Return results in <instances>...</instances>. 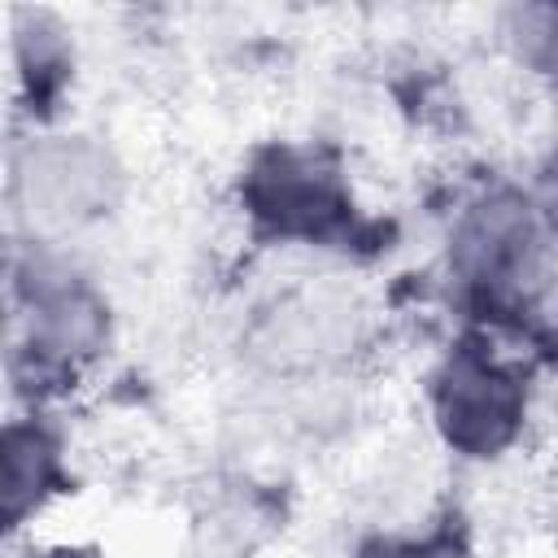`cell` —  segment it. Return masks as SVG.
Wrapping results in <instances>:
<instances>
[{
	"label": "cell",
	"instance_id": "cell-1",
	"mask_svg": "<svg viewBox=\"0 0 558 558\" xmlns=\"http://www.w3.org/2000/svg\"><path fill=\"white\" fill-rule=\"evenodd\" d=\"M4 275L9 392L26 410H57L113 353V301L65 244L48 240L13 235Z\"/></svg>",
	"mask_w": 558,
	"mask_h": 558
},
{
	"label": "cell",
	"instance_id": "cell-10",
	"mask_svg": "<svg viewBox=\"0 0 558 558\" xmlns=\"http://www.w3.org/2000/svg\"><path fill=\"white\" fill-rule=\"evenodd\" d=\"M266 527L270 514L248 484L218 488L192 514V558H253L266 541Z\"/></svg>",
	"mask_w": 558,
	"mask_h": 558
},
{
	"label": "cell",
	"instance_id": "cell-4",
	"mask_svg": "<svg viewBox=\"0 0 558 558\" xmlns=\"http://www.w3.org/2000/svg\"><path fill=\"white\" fill-rule=\"evenodd\" d=\"M423 410L449 458L493 466L527 440L536 375L523 349H510L480 327H458L423 375Z\"/></svg>",
	"mask_w": 558,
	"mask_h": 558
},
{
	"label": "cell",
	"instance_id": "cell-5",
	"mask_svg": "<svg viewBox=\"0 0 558 558\" xmlns=\"http://www.w3.org/2000/svg\"><path fill=\"white\" fill-rule=\"evenodd\" d=\"M4 201L13 235L70 244L126 209L131 170L100 131L65 122L17 131L4 166Z\"/></svg>",
	"mask_w": 558,
	"mask_h": 558
},
{
	"label": "cell",
	"instance_id": "cell-9",
	"mask_svg": "<svg viewBox=\"0 0 558 558\" xmlns=\"http://www.w3.org/2000/svg\"><path fill=\"white\" fill-rule=\"evenodd\" d=\"M501 57L532 83L558 96V0H514L493 13Z\"/></svg>",
	"mask_w": 558,
	"mask_h": 558
},
{
	"label": "cell",
	"instance_id": "cell-3",
	"mask_svg": "<svg viewBox=\"0 0 558 558\" xmlns=\"http://www.w3.org/2000/svg\"><path fill=\"white\" fill-rule=\"evenodd\" d=\"M231 205L262 248L371 262L392 240V227L357 196L344 153L327 140H257L240 157Z\"/></svg>",
	"mask_w": 558,
	"mask_h": 558
},
{
	"label": "cell",
	"instance_id": "cell-8",
	"mask_svg": "<svg viewBox=\"0 0 558 558\" xmlns=\"http://www.w3.org/2000/svg\"><path fill=\"white\" fill-rule=\"evenodd\" d=\"M9 65L17 131L61 126L78 83L74 26L48 4H17L9 13Z\"/></svg>",
	"mask_w": 558,
	"mask_h": 558
},
{
	"label": "cell",
	"instance_id": "cell-6",
	"mask_svg": "<svg viewBox=\"0 0 558 558\" xmlns=\"http://www.w3.org/2000/svg\"><path fill=\"white\" fill-rule=\"evenodd\" d=\"M362 344V310L327 288H296L253 310L240 336L244 362L270 384L331 379Z\"/></svg>",
	"mask_w": 558,
	"mask_h": 558
},
{
	"label": "cell",
	"instance_id": "cell-12",
	"mask_svg": "<svg viewBox=\"0 0 558 558\" xmlns=\"http://www.w3.org/2000/svg\"><path fill=\"white\" fill-rule=\"evenodd\" d=\"M527 196H532V209L549 235V244L558 248V126L549 135V144L541 148V157L532 161V174L523 179Z\"/></svg>",
	"mask_w": 558,
	"mask_h": 558
},
{
	"label": "cell",
	"instance_id": "cell-7",
	"mask_svg": "<svg viewBox=\"0 0 558 558\" xmlns=\"http://www.w3.org/2000/svg\"><path fill=\"white\" fill-rule=\"evenodd\" d=\"M70 432L57 410L17 405L0 432V514L4 532L17 536L44 519L57 501L78 493Z\"/></svg>",
	"mask_w": 558,
	"mask_h": 558
},
{
	"label": "cell",
	"instance_id": "cell-2",
	"mask_svg": "<svg viewBox=\"0 0 558 558\" xmlns=\"http://www.w3.org/2000/svg\"><path fill=\"white\" fill-rule=\"evenodd\" d=\"M440 270L462 327H480L506 344L541 340L554 327L558 248L523 183L484 179L453 205Z\"/></svg>",
	"mask_w": 558,
	"mask_h": 558
},
{
	"label": "cell",
	"instance_id": "cell-11",
	"mask_svg": "<svg viewBox=\"0 0 558 558\" xmlns=\"http://www.w3.org/2000/svg\"><path fill=\"white\" fill-rule=\"evenodd\" d=\"M344 558H471V527L449 506L423 523L357 532Z\"/></svg>",
	"mask_w": 558,
	"mask_h": 558
}]
</instances>
